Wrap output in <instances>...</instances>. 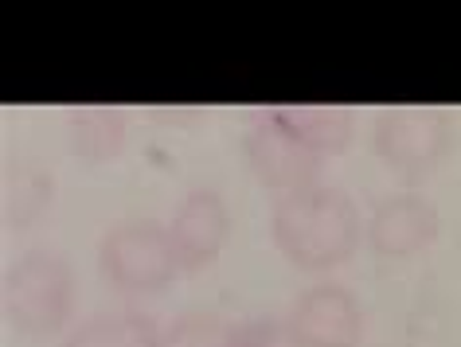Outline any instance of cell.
I'll list each match as a JSON object with an SVG mask.
<instances>
[{
    "mask_svg": "<svg viewBox=\"0 0 461 347\" xmlns=\"http://www.w3.org/2000/svg\"><path fill=\"white\" fill-rule=\"evenodd\" d=\"M270 238L302 273L337 270L364 242V223L352 195L332 183H309L270 203Z\"/></svg>",
    "mask_w": 461,
    "mask_h": 347,
    "instance_id": "cell-1",
    "label": "cell"
},
{
    "mask_svg": "<svg viewBox=\"0 0 461 347\" xmlns=\"http://www.w3.org/2000/svg\"><path fill=\"white\" fill-rule=\"evenodd\" d=\"M0 312L16 335H59L75 312V270L59 250L36 246L8 262L0 281Z\"/></svg>",
    "mask_w": 461,
    "mask_h": 347,
    "instance_id": "cell-2",
    "label": "cell"
},
{
    "mask_svg": "<svg viewBox=\"0 0 461 347\" xmlns=\"http://www.w3.org/2000/svg\"><path fill=\"white\" fill-rule=\"evenodd\" d=\"M98 273L110 289H118L125 297L160 293L172 277L184 273L168 238V223L122 218V223L106 227V235L98 242Z\"/></svg>",
    "mask_w": 461,
    "mask_h": 347,
    "instance_id": "cell-3",
    "label": "cell"
},
{
    "mask_svg": "<svg viewBox=\"0 0 461 347\" xmlns=\"http://www.w3.org/2000/svg\"><path fill=\"white\" fill-rule=\"evenodd\" d=\"M454 141V118L438 106H387L372 121V153L411 183L430 176Z\"/></svg>",
    "mask_w": 461,
    "mask_h": 347,
    "instance_id": "cell-4",
    "label": "cell"
},
{
    "mask_svg": "<svg viewBox=\"0 0 461 347\" xmlns=\"http://www.w3.org/2000/svg\"><path fill=\"white\" fill-rule=\"evenodd\" d=\"M243 156L250 176L274 195H290L317 183L321 165H325V156L282 118L278 106H262L247 118Z\"/></svg>",
    "mask_w": 461,
    "mask_h": 347,
    "instance_id": "cell-5",
    "label": "cell"
},
{
    "mask_svg": "<svg viewBox=\"0 0 461 347\" xmlns=\"http://www.w3.org/2000/svg\"><path fill=\"white\" fill-rule=\"evenodd\" d=\"M285 320L302 347H360L364 340V308L340 281H317L297 293Z\"/></svg>",
    "mask_w": 461,
    "mask_h": 347,
    "instance_id": "cell-6",
    "label": "cell"
},
{
    "mask_svg": "<svg viewBox=\"0 0 461 347\" xmlns=\"http://www.w3.org/2000/svg\"><path fill=\"white\" fill-rule=\"evenodd\" d=\"M438 230H442V218L426 195L395 191L375 200L364 223V246L379 258H411V254L434 246Z\"/></svg>",
    "mask_w": 461,
    "mask_h": 347,
    "instance_id": "cell-7",
    "label": "cell"
},
{
    "mask_svg": "<svg viewBox=\"0 0 461 347\" xmlns=\"http://www.w3.org/2000/svg\"><path fill=\"white\" fill-rule=\"evenodd\" d=\"M227 235H230V215H227L223 195L215 188L184 191V200L176 203V211L168 218V238L180 258V270L184 273L207 270L223 254Z\"/></svg>",
    "mask_w": 461,
    "mask_h": 347,
    "instance_id": "cell-8",
    "label": "cell"
},
{
    "mask_svg": "<svg viewBox=\"0 0 461 347\" xmlns=\"http://www.w3.org/2000/svg\"><path fill=\"white\" fill-rule=\"evenodd\" d=\"M51 200H55V176L40 160L32 156L8 160L5 176H0V223H5L8 235L40 223L48 215Z\"/></svg>",
    "mask_w": 461,
    "mask_h": 347,
    "instance_id": "cell-9",
    "label": "cell"
},
{
    "mask_svg": "<svg viewBox=\"0 0 461 347\" xmlns=\"http://www.w3.org/2000/svg\"><path fill=\"white\" fill-rule=\"evenodd\" d=\"M160 324L149 312L113 308L78 320L63 335V347H160Z\"/></svg>",
    "mask_w": 461,
    "mask_h": 347,
    "instance_id": "cell-10",
    "label": "cell"
},
{
    "mask_svg": "<svg viewBox=\"0 0 461 347\" xmlns=\"http://www.w3.org/2000/svg\"><path fill=\"white\" fill-rule=\"evenodd\" d=\"M67 145L83 160H113L125 148V113L118 106H75L67 113Z\"/></svg>",
    "mask_w": 461,
    "mask_h": 347,
    "instance_id": "cell-11",
    "label": "cell"
},
{
    "mask_svg": "<svg viewBox=\"0 0 461 347\" xmlns=\"http://www.w3.org/2000/svg\"><path fill=\"white\" fill-rule=\"evenodd\" d=\"M278 110H282V118L290 121L294 129L302 133L325 160L329 156H340L344 148L352 145L356 118H352L348 106H325V102H290V106H278Z\"/></svg>",
    "mask_w": 461,
    "mask_h": 347,
    "instance_id": "cell-12",
    "label": "cell"
},
{
    "mask_svg": "<svg viewBox=\"0 0 461 347\" xmlns=\"http://www.w3.org/2000/svg\"><path fill=\"white\" fill-rule=\"evenodd\" d=\"M160 347H239V324L212 312H184L160 332Z\"/></svg>",
    "mask_w": 461,
    "mask_h": 347,
    "instance_id": "cell-13",
    "label": "cell"
},
{
    "mask_svg": "<svg viewBox=\"0 0 461 347\" xmlns=\"http://www.w3.org/2000/svg\"><path fill=\"white\" fill-rule=\"evenodd\" d=\"M239 347H302L285 316H255L239 324Z\"/></svg>",
    "mask_w": 461,
    "mask_h": 347,
    "instance_id": "cell-14",
    "label": "cell"
}]
</instances>
